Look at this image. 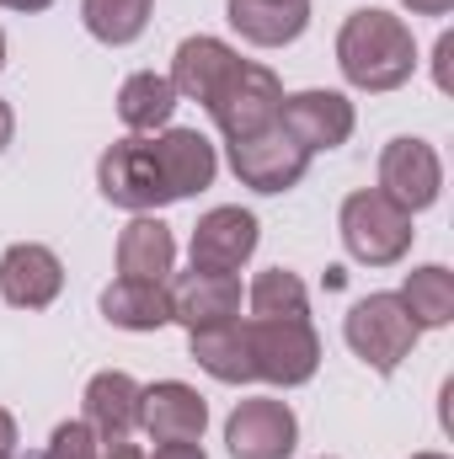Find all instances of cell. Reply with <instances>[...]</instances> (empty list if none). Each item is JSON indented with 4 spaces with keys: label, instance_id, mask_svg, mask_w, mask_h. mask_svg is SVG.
Wrapping results in <instances>:
<instances>
[{
    "label": "cell",
    "instance_id": "obj_1",
    "mask_svg": "<svg viewBox=\"0 0 454 459\" xmlns=\"http://www.w3.org/2000/svg\"><path fill=\"white\" fill-rule=\"evenodd\" d=\"M337 65L347 86L358 91H396L417 70V43L412 27L390 11H353L337 32Z\"/></svg>",
    "mask_w": 454,
    "mask_h": 459
},
{
    "label": "cell",
    "instance_id": "obj_2",
    "mask_svg": "<svg viewBox=\"0 0 454 459\" xmlns=\"http://www.w3.org/2000/svg\"><path fill=\"white\" fill-rule=\"evenodd\" d=\"M342 246H347V256L353 262H363V267H390V262H401L406 251H412V214L401 209V204H390L380 187H363V193H353L347 204H342Z\"/></svg>",
    "mask_w": 454,
    "mask_h": 459
},
{
    "label": "cell",
    "instance_id": "obj_3",
    "mask_svg": "<svg viewBox=\"0 0 454 459\" xmlns=\"http://www.w3.org/2000/svg\"><path fill=\"white\" fill-rule=\"evenodd\" d=\"M97 187L102 198L118 209H134V214H150L161 204H177L171 187H166V171H161V155H155V139L144 134H128L102 150L97 160Z\"/></svg>",
    "mask_w": 454,
    "mask_h": 459
},
{
    "label": "cell",
    "instance_id": "obj_4",
    "mask_svg": "<svg viewBox=\"0 0 454 459\" xmlns=\"http://www.w3.org/2000/svg\"><path fill=\"white\" fill-rule=\"evenodd\" d=\"M342 337H347V347H353L374 374H396L401 358H412V347H417L423 332H417V321L406 316V305H401L396 294H369V299H358V305L347 310Z\"/></svg>",
    "mask_w": 454,
    "mask_h": 459
},
{
    "label": "cell",
    "instance_id": "obj_5",
    "mask_svg": "<svg viewBox=\"0 0 454 459\" xmlns=\"http://www.w3.org/2000/svg\"><path fill=\"white\" fill-rule=\"evenodd\" d=\"M204 108H209L214 123H220L225 144H235V139H251V134H262V128L278 123L284 86H278V75H273L267 65H246V59H240Z\"/></svg>",
    "mask_w": 454,
    "mask_h": 459
},
{
    "label": "cell",
    "instance_id": "obj_6",
    "mask_svg": "<svg viewBox=\"0 0 454 459\" xmlns=\"http://www.w3.org/2000/svg\"><path fill=\"white\" fill-rule=\"evenodd\" d=\"M246 337H251L257 379L284 385V390L316 379V368H321V337H316L310 316H294V321H246Z\"/></svg>",
    "mask_w": 454,
    "mask_h": 459
},
{
    "label": "cell",
    "instance_id": "obj_7",
    "mask_svg": "<svg viewBox=\"0 0 454 459\" xmlns=\"http://www.w3.org/2000/svg\"><path fill=\"white\" fill-rule=\"evenodd\" d=\"M230 171L240 177V187L251 193H289L305 171H310V150H300L289 139L284 123L251 134V139H235L230 144Z\"/></svg>",
    "mask_w": 454,
    "mask_h": 459
},
{
    "label": "cell",
    "instance_id": "obj_8",
    "mask_svg": "<svg viewBox=\"0 0 454 459\" xmlns=\"http://www.w3.org/2000/svg\"><path fill=\"white\" fill-rule=\"evenodd\" d=\"M439 187H444V166H439V150L428 139H390L380 150V193L390 204H401L406 214L433 209Z\"/></svg>",
    "mask_w": 454,
    "mask_h": 459
},
{
    "label": "cell",
    "instance_id": "obj_9",
    "mask_svg": "<svg viewBox=\"0 0 454 459\" xmlns=\"http://www.w3.org/2000/svg\"><path fill=\"white\" fill-rule=\"evenodd\" d=\"M225 444L235 459H289L300 444V422L284 401L273 395H257V401H240L225 422Z\"/></svg>",
    "mask_w": 454,
    "mask_h": 459
},
{
    "label": "cell",
    "instance_id": "obj_10",
    "mask_svg": "<svg viewBox=\"0 0 454 459\" xmlns=\"http://www.w3.org/2000/svg\"><path fill=\"white\" fill-rule=\"evenodd\" d=\"M166 294H171V321H182L188 332L240 321V278L235 273L193 267V273H177Z\"/></svg>",
    "mask_w": 454,
    "mask_h": 459
},
{
    "label": "cell",
    "instance_id": "obj_11",
    "mask_svg": "<svg viewBox=\"0 0 454 459\" xmlns=\"http://www.w3.org/2000/svg\"><path fill=\"white\" fill-rule=\"evenodd\" d=\"M278 123L289 128V139L300 144V150H337L353 139V102L342 97V91H294V97H284V108H278Z\"/></svg>",
    "mask_w": 454,
    "mask_h": 459
},
{
    "label": "cell",
    "instance_id": "obj_12",
    "mask_svg": "<svg viewBox=\"0 0 454 459\" xmlns=\"http://www.w3.org/2000/svg\"><path fill=\"white\" fill-rule=\"evenodd\" d=\"M139 428L155 438V444H198L204 428H209V406L193 385L182 379H161L139 395Z\"/></svg>",
    "mask_w": 454,
    "mask_h": 459
},
{
    "label": "cell",
    "instance_id": "obj_13",
    "mask_svg": "<svg viewBox=\"0 0 454 459\" xmlns=\"http://www.w3.org/2000/svg\"><path fill=\"white\" fill-rule=\"evenodd\" d=\"M59 289H65V262H59L48 246L16 240V246L0 256V294H5V305H16V310H43V305L59 299Z\"/></svg>",
    "mask_w": 454,
    "mask_h": 459
},
{
    "label": "cell",
    "instance_id": "obj_14",
    "mask_svg": "<svg viewBox=\"0 0 454 459\" xmlns=\"http://www.w3.org/2000/svg\"><path fill=\"white\" fill-rule=\"evenodd\" d=\"M257 251V214L246 209H209L193 230V267L209 273H240V262H251Z\"/></svg>",
    "mask_w": 454,
    "mask_h": 459
},
{
    "label": "cell",
    "instance_id": "obj_15",
    "mask_svg": "<svg viewBox=\"0 0 454 459\" xmlns=\"http://www.w3.org/2000/svg\"><path fill=\"white\" fill-rule=\"evenodd\" d=\"M155 155H161V171H166L171 198L204 193V187L214 182V171H220V155H214V144H209L198 128H166V134L155 139Z\"/></svg>",
    "mask_w": 454,
    "mask_h": 459
},
{
    "label": "cell",
    "instance_id": "obj_16",
    "mask_svg": "<svg viewBox=\"0 0 454 459\" xmlns=\"http://www.w3.org/2000/svg\"><path fill=\"white\" fill-rule=\"evenodd\" d=\"M240 65V54L230 48V43H220V38H182L177 43V59H171V91L177 97H193V102H209L214 91H220V81H225L230 70Z\"/></svg>",
    "mask_w": 454,
    "mask_h": 459
},
{
    "label": "cell",
    "instance_id": "obj_17",
    "mask_svg": "<svg viewBox=\"0 0 454 459\" xmlns=\"http://www.w3.org/2000/svg\"><path fill=\"white\" fill-rule=\"evenodd\" d=\"M139 385L123 374V368H102L92 385H86V428L102 438V444H118V438H128L134 428H139Z\"/></svg>",
    "mask_w": 454,
    "mask_h": 459
},
{
    "label": "cell",
    "instance_id": "obj_18",
    "mask_svg": "<svg viewBox=\"0 0 454 459\" xmlns=\"http://www.w3.org/2000/svg\"><path fill=\"white\" fill-rule=\"evenodd\" d=\"M230 27L257 48H284L310 27V0H230Z\"/></svg>",
    "mask_w": 454,
    "mask_h": 459
},
{
    "label": "cell",
    "instance_id": "obj_19",
    "mask_svg": "<svg viewBox=\"0 0 454 459\" xmlns=\"http://www.w3.org/2000/svg\"><path fill=\"white\" fill-rule=\"evenodd\" d=\"M188 352H193V363H198L204 374H214L220 385H246V379H257L246 321H225V326L188 332Z\"/></svg>",
    "mask_w": 454,
    "mask_h": 459
},
{
    "label": "cell",
    "instance_id": "obj_20",
    "mask_svg": "<svg viewBox=\"0 0 454 459\" xmlns=\"http://www.w3.org/2000/svg\"><path fill=\"white\" fill-rule=\"evenodd\" d=\"M171 262H177V240L171 230L150 214H139L134 225L118 235V273L123 278H139V283H166L171 278Z\"/></svg>",
    "mask_w": 454,
    "mask_h": 459
},
{
    "label": "cell",
    "instance_id": "obj_21",
    "mask_svg": "<svg viewBox=\"0 0 454 459\" xmlns=\"http://www.w3.org/2000/svg\"><path fill=\"white\" fill-rule=\"evenodd\" d=\"M102 316L123 332H161V326H171V294H166V283L118 278L102 289Z\"/></svg>",
    "mask_w": 454,
    "mask_h": 459
},
{
    "label": "cell",
    "instance_id": "obj_22",
    "mask_svg": "<svg viewBox=\"0 0 454 459\" xmlns=\"http://www.w3.org/2000/svg\"><path fill=\"white\" fill-rule=\"evenodd\" d=\"M171 108H177V91H171V81L155 75V70L128 75L123 91H118V117H123V128H134V134L166 128V123H171Z\"/></svg>",
    "mask_w": 454,
    "mask_h": 459
},
{
    "label": "cell",
    "instance_id": "obj_23",
    "mask_svg": "<svg viewBox=\"0 0 454 459\" xmlns=\"http://www.w3.org/2000/svg\"><path fill=\"white\" fill-rule=\"evenodd\" d=\"M396 299L406 305V316L417 321V332L450 326L454 321V273L450 267H417V273H406V283H401Z\"/></svg>",
    "mask_w": 454,
    "mask_h": 459
},
{
    "label": "cell",
    "instance_id": "obj_24",
    "mask_svg": "<svg viewBox=\"0 0 454 459\" xmlns=\"http://www.w3.org/2000/svg\"><path fill=\"white\" fill-rule=\"evenodd\" d=\"M150 11L155 0H81V16H86V32L108 48L134 43L144 27H150Z\"/></svg>",
    "mask_w": 454,
    "mask_h": 459
},
{
    "label": "cell",
    "instance_id": "obj_25",
    "mask_svg": "<svg viewBox=\"0 0 454 459\" xmlns=\"http://www.w3.org/2000/svg\"><path fill=\"white\" fill-rule=\"evenodd\" d=\"M246 299H251V321H294V316H310V294H305L300 273H289V267L257 273V283H251Z\"/></svg>",
    "mask_w": 454,
    "mask_h": 459
},
{
    "label": "cell",
    "instance_id": "obj_26",
    "mask_svg": "<svg viewBox=\"0 0 454 459\" xmlns=\"http://www.w3.org/2000/svg\"><path fill=\"white\" fill-rule=\"evenodd\" d=\"M43 459H102V438L86 428V422H59Z\"/></svg>",
    "mask_w": 454,
    "mask_h": 459
},
{
    "label": "cell",
    "instance_id": "obj_27",
    "mask_svg": "<svg viewBox=\"0 0 454 459\" xmlns=\"http://www.w3.org/2000/svg\"><path fill=\"white\" fill-rule=\"evenodd\" d=\"M450 59H454V38L444 32V38H439V48H433V81H439V91H454Z\"/></svg>",
    "mask_w": 454,
    "mask_h": 459
},
{
    "label": "cell",
    "instance_id": "obj_28",
    "mask_svg": "<svg viewBox=\"0 0 454 459\" xmlns=\"http://www.w3.org/2000/svg\"><path fill=\"white\" fill-rule=\"evenodd\" d=\"M0 459H16V422L5 406H0Z\"/></svg>",
    "mask_w": 454,
    "mask_h": 459
},
{
    "label": "cell",
    "instance_id": "obj_29",
    "mask_svg": "<svg viewBox=\"0 0 454 459\" xmlns=\"http://www.w3.org/2000/svg\"><path fill=\"white\" fill-rule=\"evenodd\" d=\"M155 459H209V455H204L198 444H161V449H155Z\"/></svg>",
    "mask_w": 454,
    "mask_h": 459
},
{
    "label": "cell",
    "instance_id": "obj_30",
    "mask_svg": "<svg viewBox=\"0 0 454 459\" xmlns=\"http://www.w3.org/2000/svg\"><path fill=\"white\" fill-rule=\"evenodd\" d=\"M406 11H417V16H444V11H454V0H406Z\"/></svg>",
    "mask_w": 454,
    "mask_h": 459
},
{
    "label": "cell",
    "instance_id": "obj_31",
    "mask_svg": "<svg viewBox=\"0 0 454 459\" xmlns=\"http://www.w3.org/2000/svg\"><path fill=\"white\" fill-rule=\"evenodd\" d=\"M102 459H144L128 438H118V444H102Z\"/></svg>",
    "mask_w": 454,
    "mask_h": 459
},
{
    "label": "cell",
    "instance_id": "obj_32",
    "mask_svg": "<svg viewBox=\"0 0 454 459\" xmlns=\"http://www.w3.org/2000/svg\"><path fill=\"white\" fill-rule=\"evenodd\" d=\"M11 134H16V113H11V102H0V150L11 144Z\"/></svg>",
    "mask_w": 454,
    "mask_h": 459
},
{
    "label": "cell",
    "instance_id": "obj_33",
    "mask_svg": "<svg viewBox=\"0 0 454 459\" xmlns=\"http://www.w3.org/2000/svg\"><path fill=\"white\" fill-rule=\"evenodd\" d=\"M0 5H11V11H48L54 0H0Z\"/></svg>",
    "mask_w": 454,
    "mask_h": 459
},
{
    "label": "cell",
    "instance_id": "obj_34",
    "mask_svg": "<svg viewBox=\"0 0 454 459\" xmlns=\"http://www.w3.org/2000/svg\"><path fill=\"white\" fill-rule=\"evenodd\" d=\"M0 70H5V32H0Z\"/></svg>",
    "mask_w": 454,
    "mask_h": 459
},
{
    "label": "cell",
    "instance_id": "obj_35",
    "mask_svg": "<svg viewBox=\"0 0 454 459\" xmlns=\"http://www.w3.org/2000/svg\"><path fill=\"white\" fill-rule=\"evenodd\" d=\"M412 459H450V455H412Z\"/></svg>",
    "mask_w": 454,
    "mask_h": 459
}]
</instances>
